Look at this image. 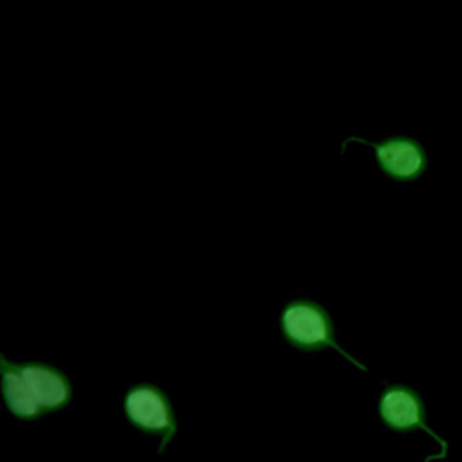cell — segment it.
Segmentation results:
<instances>
[{
  "mask_svg": "<svg viewBox=\"0 0 462 462\" xmlns=\"http://www.w3.org/2000/svg\"><path fill=\"white\" fill-rule=\"evenodd\" d=\"M2 397L18 420H38L65 410L74 397L69 375L45 361H9L0 354Z\"/></svg>",
  "mask_w": 462,
  "mask_h": 462,
  "instance_id": "cell-1",
  "label": "cell"
},
{
  "mask_svg": "<svg viewBox=\"0 0 462 462\" xmlns=\"http://www.w3.org/2000/svg\"><path fill=\"white\" fill-rule=\"evenodd\" d=\"M278 328L283 341L300 352H321L332 348L359 370H368L361 361L339 346L336 341L334 319L328 309L319 301L307 298L287 301L280 310Z\"/></svg>",
  "mask_w": 462,
  "mask_h": 462,
  "instance_id": "cell-2",
  "label": "cell"
},
{
  "mask_svg": "<svg viewBox=\"0 0 462 462\" xmlns=\"http://www.w3.org/2000/svg\"><path fill=\"white\" fill-rule=\"evenodd\" d=\"M123 411L132 428L161 440L157 453H164L179 431L175 408L168 392L153 383L130 386L123 397Z\"/></svg>",
  "mask_w": 462,
  "mask_h": 462,
  "instance_id": "cell-3",
  "label": "cell"
},
{
  "mask_svg": "<svg viewBox=\"0 0 462 462\" xmlns=\"http://www.w3.org/2000/svg\"><path fill=\"white\" fill-rule=\"evenodd\" d=\"M377 417L381 424L399 435H408L413 431H424L439 446L437 455H430L424 462L440 460L448 455V442L428 424V410L422 395L408 384L393 383L386 384L377 397Z\"/></svg>",
  "mask_w": 462,
  "mask_h": 462,
  "instance_id": "cell-4",
  "label": "cell"
},
{
  "mask_svg": "<svg viewBox=\"0 0 462 462\" xmlns=\"http://www.w3.org/2000/svg\"><path fill=\"white\" fill-rule=\"evenodd\" d=\"M348 143H359L370 146L375 155L377 168L381 173L395 182L408 184L417 180L428 170V153L420 141L410 135H390L379 143L368 141L365 137L350 135L343 141L341 152H345Z\"/></svg>",
  "mask_w": 462,
  "mask_h": 462,
  "instance_id": "cell-5",
  "label": "cell"
}]
</instances>
